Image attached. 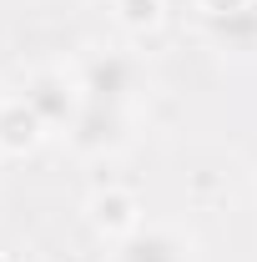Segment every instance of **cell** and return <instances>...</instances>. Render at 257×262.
Segmentation results:
<instances>
[{"label":"cell","instance_id":"6da1fadb","mask_svg":"<svg viewBox=\"0 0 257 262\" xmlns=\"http://www.w3.org/2000/svg\"><path fill=\"white\" fill-rule=\"evenodd\" d=\"M81 96L91 101V106H111V111H126L136 91H141V71L131 56H116V51H101L91 61L81 66Z\"/></svg>","mask_w":257,"mask_h":262},{"label":"cell","instance_id":"7a4b0ae2","mask_svg":"<svg viewBox=\"0 0 257 262\" xmlns=\"http://www.w3.org/2000/svg\"><path fill=\"white\" fill-rule=\"evenodd\" d=\"M26 101L40 111L46 126H66V131H71V121H76L81 106H86L81 81H66L61 71H35L31 81H26Z\"/></svg>","mask_w":257,"mask_h":262},{"label":"cell","instance_id":"3957f363","mask_svg":"<svg viewBox=\"0 0 257 262\" xmlns=\"http://www.w3.org/2000/svg\"><path fill=\"white\" fill-rule=\"evenodd\" d=\"M71 146L86 151V157H106L116 146H126V111H111V106H81V116L71 121Z\"/></svg>","mask_w":257,"mask_h":262},{"label":"cell","instance_id":"277c9868","mask_svg":"<svg viewBox=\"0 0 257 262\" xmlns=\"http://www.w3.org/2000/svg\"><path fill=\"white\" fill-rule=\"evenodd\" d=\"M116 262H187V242L172 227H141L116 242Z\"/></svg>","mask_w":257,"mask_h":262},{"label":"cell","instance_id":"5b68a950","mask_svg":"<svg viewBox=\"0 0 257 262\" xmlns=\"http://www.w3.org/2000/svg\"><path fill=\"white\" fill-rule=\"evenodd\" d=\"M46 121H40V111H35L26 96H10L0 101V151H10V157H20V151H31L35 141L46 136Z\"/></svg>","mask_w":257,"mask_h":262},{"label":"cell","instance_id":"8992f818","mask_svg":"<svg viewBox=\"0 0 257 262\" xmlns=\"http://www.w3.org/2000/svg\"><path fill=\"white\" fill-rule=\"evenodd\" d=\"M91 222H96L101 232H111L116 242H121L126 232L141 227V217H136V202H131V196H121V192L96 196V202H91Z\"/></svg>","mask_w":257,"mask_h":262},{"label":"cell","instance_id":"52a82bcc","mask_svg":"<svg viewBox=\"0 0 257 262\" xmlns=\"http://www.w3.org/2000/svg\"><path fill=\"white\" fill-rule=\"evenodd\" d=\"M116 15H121V26H131V31H146V26L161 20V0H116Z\"/></svg>","mask_w":257,"mask_h":262},{"label":"cell","instance_id":"ba28073f","mask_svg":"<svg viewBox=\"0 0 257 262\" xmlns=\"http://www.w3.org/2000/svg\"><path fill=\"white\" fill-rule=\"evenodd\" d=\"M247 5H252V0H202V10H207V15H212V20H232V15H237V10H247Z\"/></svg>","mask_w":257,"mask_h":262},{"label":"cell","instance_id":"9c48e42d","mask_svg":"<svg viewBox=\"0 0 257 262\" xmlns=\"http://www.w3.org/2000/svg\"><path fill=\"white\" fill-rule=\"evenodd\" d=\"M0 262H5V257H0Z\"/></svg>","mask_w":257,"mask_h":262}]
</instances>
